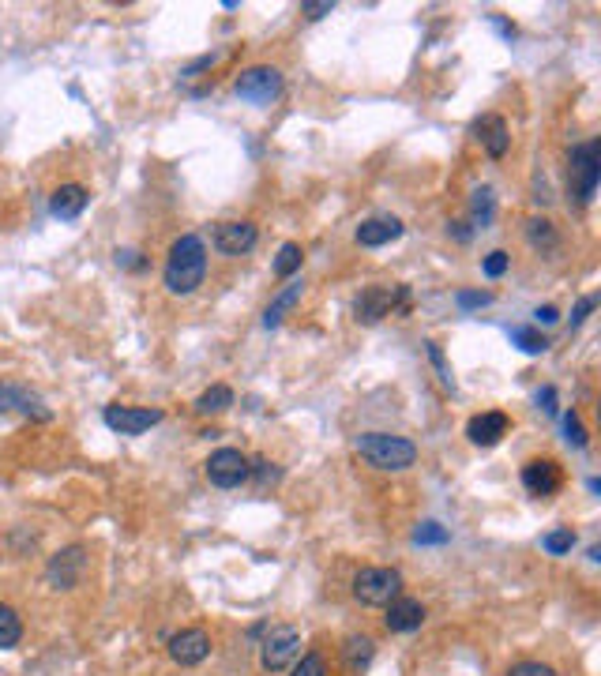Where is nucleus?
Wrapping results in <instances>:
<instances>
[{
    "label": "nucleus",
    "mask_w": 601,
    "mask_h": 676,
    "mask_svg": "<svg viewBox=\"0 0 601 676\" xmlns=\"http://www.w3.org/2000/svg\"><path fill=\"white\" fill-rule=\"evenodd\" d=\"M203 275H207V245H203L196 233H185L177 237L170 248V260H166V290L177 293V297H188L196 293V286H203Z\"/></svg>",
    "instance_id": "obj_1"
},
{
    "label": "nucleus",
    "mask_w": 601,
    "mask_h": 676,
    "mask_svg": "<svg viewBox=\"0 0 601 676\" xmlns=\"http://www.w3.org/2000/svg\"><path fill=\"white\" fill-rule=\"evenodd\" d=\"M354 451L369 462L372 470H406L417 462L414 440L391 436V432H361L354 440Z\"/></svg>",
    "instance_id": "obj_2"
},
{
    "label": "nucleus",
    "mask_w": 601,
    "mask_h": 676,
    "mask_svg": "<svg viewBox=\"0 0 601 676\" xmlns=\"http://www.w3.org/2000/svg\"><path fill=\"white\" fill-rule=\"evenodd\" d=\"M354 598L361 605L387 609L395 598H402V575L395 568H361L354 579Z\"/></svg>",
    "instance_id": "obj_3"
},
{
    "label": "nucleus",
    "mask_w": 601,
    "mask_h": 676,
    "mask_svg": "<svg viewBox=\"0 0 601 676\" xmlns=\"http://www.w3.org/2000/svg\"><path fill=\"white\" fill-rule=\"evenodd\" d=\"M601 143L598 139H590V143H579L575 151H571V196L583 203L594 200V192H598V177H601Z\"/></svg>",
    "instance_id": "obj_4"
},
{
    "label": "nucleus",
    "mask_w": 601,
    "mask_h": 676,
    "mask_svg": "<svg viewBox=\"0 0 601 676\" xmlns=\"http://www.w3.org/2000/svg\"><path fill=\"white\" fill-rule=\"evenodd\" d=\"M233 91H237L241 102L271 106V102H278V94H282V72L271 68V64H252V68H245V72L237 76Z\"/></svg>",
    "instance_id": "obj_5"
},
{
    "label": "nucleus",
    "mask_w": 601,
    "mask_h": 676,
    "mask_svg": "<svg viewBox=\"0 0 601 676\" xmlns=\"http://www.w3.org/2000/svg\"><path fill=\"white\" fill-rule=\"evenodd\" d=\"M301 658V635L297 628L290 624H275V628H267L260 643V665L267 673H282V669H290L293 661Z\"/></svg>",
    "instance_id": "obj_6"
},
{
    "label": "nucleus",
    "mask_w": 601,
    "mask_h": 676,
    "mask_svg": "<svg viewBox=\"0 0 601 676\" xmlns=\"http://www.w3.org/2000/svg\"><path fill=\"white\" fill-rule=\"evenodd\" d=\"M410 290L406 286H369V290L357 293L354 301V320L357 323H380L384 316L399 312L406 305Z\"/></svg>",
    "instance_id": "obj_7"
},
{
    "label": "nucleus",
    "mask_w": 601,
    "mask_h": 676,
    "mask_svg": "<svg viewBox=\"0 0 601 676\" xmlns=\"http://www.w3.org/2000/svg\"><path fill=\"white\" fill-rule=\"evenodd\" d=\"M248 474H252V466H248V459L237 447H222L207 459V481L218 485V489H237V485L248 481Z\"/></svg>",
    "instance_id": "obj_8"
},
{
    "label": "nucleus",
    "mask_w": 601,
    "mask_h": 676,
    "mask_svg": "<svg viewBox=\"0 0 601 676\" xmlns=\"http://www.w3.org/2000/svg\"><path fill=\"white\" fill-rule=\"evenodd\" d=\"M102 421L113 432H121V436H139V432L155 429L162 421V410H151V406H106Z\"/></svg>",
    "instance_id": "obj_9"
},
{
    "label": "nucleus",
    "mask_w": 601,
    "mask_h": 676,
    "mask_svg": "<svg viewBox=\"0 0 601 676\" xmlns=\"http://www.w3.org/2000/svg\"><path fill=\"white\" fill-rule=\"evenodd\" d=\"M211 654V635L203 628H185L170 639V658L177 665H200Z\"/></svg>",
    "instance_id": "obj_10"
},
{
    "label": "nucleus",
    "mask_w": 601,
    "mask_h": 676,
    "mask_svg": "<svg viewBox=\"0 0 601 676\" xmlns=\"http://www.w3.org/2000/svg\"><path fill=\"white\" fill-rule=\"evenodd\" d=\"M256 241H260V233L252 222H222L215 230V248L222 256H245L256 248Z\"/></svg>",
    "instance_id": "obj_11"
},
{
    "label": "nucleus",
    "mask_w": 601,
    "mask_h": 676,
    "mask_svg": "<svg viewBox=\"0 0 601 676\" xmlns=\"http://www.w3.org/2000/svg\"><path fill=\"white\" fill-rule=\"evenodd\" d=\"M466 436H470V444H478V447H496L508 436V414H500V410L474 414L470 425H466Z\"/></svg>",
    "instance_id": "obj_12"
},
{
    "label": "nucleus",
    "mask_w": 601,
    "mask_h": 676,
    "mask_svg": "<svg viewBox=\"0 0 601 676\" xmlns=\"http://www.w3.org/2000/svg\"><path fill=\"white\" fill-rule=\"evenodd\" d=\"M399 237H402V222L395 215H372L357 226V245H365V248L391 245V241H399Z\"/></svg>",
    "instance_id": "obj_13"
},
{
    "label": "nucleus",
    "mask_w": 601,
    "mask_h": 676,
    "mask_svg": "<svg viewBox=\"0 0 601 676\" xmlns=\"http://www.w3.org/2000/svg\"><path fill=\"white\" fill-rule=\"evenodd\" d=\"M523 485L534 496H553L560 489V466L553 459H534L523 466Z\"/></svg>",
    "instance_id": "obj_14"
},
{
    "label": "nucleus",
    "mask_w": 601,
    "mask_h": 676,
    "mask_svg": "<svg viewBox=\"0 0 601 676\" xmlns=\"http://www.w3.org/2000/svg\"><path fill=\"white\" fill-rule=\"evenodd\" d=\"M384 624H387V631H417L425 624V605L414 598H395L387 605Z\"/></svg>",
    "instance_id": "obj_15"
},
{
    "label": "nucleus",
    "mask_w": 601,
    "mask_h": 676,
    "mask_svg": "<svg viewBox=\"0 0 601 676\" xmlns=\"http://www.w3.org/2000/svg\"><path fill=\"white\" fill-rule=\"evenodd\" d=\"M87 188L83 185H61L53 196H49V211L57 218H64V222H72V218L83 215V207H87Z\"/></svg>",
    "instance_id": "obj_16"
},
{
    "label": "nucleus",
    "mask_w": 601,
    "mask_h": 676,
    "mask_svg": "<svg viewBox=\"0 0 601 676\" xmlns=\"http://www.w3.org/2000/svg\"><path fill=\"white\" fill-rule=\"evenodd\" d=\"M79 571H83V549L79 545H72V549H64V553L53 556V564H49V583L57 586H76Z\"/></svg>",
    "instance_id": "obj_17"
},
{
    "label": "nucleus",
    "mask_w": 601,
    "mask_h": 676,
    "mask_svg": "<svg viewBox=\"0 0 601 676\" xmlns=\"http://www.w3.org/2000/svg\"><path fill=\"white\" fill-rule=\"evenodd\" d=\"M478 139L485 143V151L489 158H504L511 147V136H508V124L504 117H481L478 121Z\"/></svg>",
    "instance_id": "obj_18"
},
{
    "label": "nucleus",
    "mask_w": 601,
    "mask_h": 676,
    "mask_svg": "<svg viewBox=\"0 0 601 676\" xmlns=\"http://www.w3.org/2000/svg\"><path fill=\"white\" fill-rule=\"evenodd\" d=\"M372 654H376V643H372L369 635H350L346 646H342V658H346L350 673H365L372 665Z\"/></svg>",
    "instance_id": "obj_19"
},
{
    "label": "nucleus",
    "mask_w": 601,
    "mask_h": 676,
    "mask_svg": "<svg viewBox=\"0 0 601 676\" xmlns=\"http://www.w3.org/2000/svg\"><path fill=\"white\" fill-rule=\"evenodd\" d=\"M297 297H301V282H290V286H286V290H282L275 301H271V308L263 312V327H267V331H271V327H278V323H282V316H286V308L297 305Z\"/></svg>",
    "instance_id": "obj_20"
},
{
    "label": "nucleus",
    "mask_w": 601,
    "mask_h": 676,
    "mask_svg": "<svg viewBox=\"0 0 601 676\" xmlns=\"http://www.w3.org/2000/svg\"><path fill=\"white\" fill-rule=\"evenodd\" d=\"M233 406V391L226 384H215V387H207L200 399H196V414H222V410H230Z\"/></svg>",
    "instance_id": "obj_21"
},
{
    "label": "nucleus",
    "mask_w": 601,
    "mask_h": 676,
    "mask_svg": "<svg viewBox=\"0 0 601 676\" xmlns=\"http://www.w3.org/2000/svg\"><path fill=\"white\" fill-rule=\"evenodd\" d=\"M23 639V620L12 605H0V650H12Z\"/></svg>",
    "instance_id": "obj_22"
},
{
    "label": "nucleus",
    "mask_w": 601,
    "mask_h": 676,
    "mask_svg": "<svg viewBox=\"0 0 601 676\" xmlns=\"http://www.w3.org/2000/svg\"><path fill=\"white\" fill-rule=\"evenodd\" d=\"M493 215H496L493 188H478V192H474V200H470V218H474V226H478V230L493 226Z\"/></svg>",
    "instance_id": "obj_23"
},
{
    "label": "nucleus",
    "mask_w": 601,
    "mask_h": 676,
    "mask_svg": "<svg viewBox=\"0 0 601 676\" xmlns=\"http://www.w3.org/2000/svg\"><path fill=\"white\" fill-rule=\"evenodd\" d=\"M301 260H305V252H301V245H293V241H286V245L278 248L275 256V275L278 278H290L301 271Z\"/></svg>",
    "instance_id": "obj_24"
},
{
    "label": "nucleus",
    "mask_w": 601,
    "mask_h": 676,
    "mask_svg": "<svg viewBox=\"0 0 601 676\" xmlns=\"http://www.w3.org/2000/svg\"><path fill=\"white\" fill-rule=\"evenodd\" d=\"M526 237H530L534 248H556V230L553 222H545V218H530L526 222Z\"/></svg>",
    "instance_id": "obj_25"
},
{
    "label": "nucleus",
    "mask_w": 601,
    "mask_h": 676,
    "mask_svg": "<svg viewBox=\"0 0 601 676\" xmlns=\"http://www.w3.org/2000/svg\"><path fill=\"white\" fill-rule=\"evenodd\" d=\"M571 545H575L571 526H560V530H553V534H545V538H541V549H545V553H553V556L571 553Z\"/></svg>",
    "instance_id": "obj_26"
},
{
    "label": "nucleus",
    "mask_w": 601,
    "mask_h": 676,
    "mask_svg": "<svg viewBox=\"0 0 601 676\" xmlns=\"http://www.w3.org/2000/svg\"><path fill=\"white\" fill-rule=\"evenodd\" d=\"M511 342H519L526 354H545V350H549V342H545L534 327H515V331H511Z\"/></svg>",
    "instance_id": "obj_27"
},
{
    "label": "nucleus",
    "mask_w": 601,
    "mask_h": 676,
    "mask_svg": "<svg viewBox=\"0 0 601 676\" xmlns=\"http://www.w3.org/2000/svg\"><path fill=\"white\" fill-rule=\"evenodd\" d=\"M455 305L463 308V312H470V308H485V305H493V293L489 290H463V293H455Z\"/></svg>",
    "instance_id": "obj_28"
},
{
    "label": "nucleus",
    "mask_w": 601,
    "mask_h": 676,
    "mask_svg": "<svg viewBox=\"0 0 601 676\" xmlns=\"http://www.w3.org/2000/svg\"><path fill=\"white\" fill-rule=\"evenodd\" d=\"M290 676H327V665L320 654H305V658L293 665V673Z\"/></svg>",
    "instance_id": "obj_29"
},
{
    "label": "nucleus",
    "mask_w": 601,
    "mask_h": 676,
    "mask_svg": "<svg viewBox=\"0 0 601 676\" xmlns=\"http://www.w3.org/2000/svg\"><path fill=\"white\" fill-rule=\"evenodd\" d=\"M417 545H440V541H447V530L440 523H421L414 534Z\"/></svg>",
    "instance_id": "obj_30"
},
{
    "label": "nucleus",
    "mask_w": 601,
    "mask_h": 676,
    "mask_svg": "<svg viewBox=\"0 0 601 676\" xmlns=\"http://www.w3.org/2000/svg\"><path fill=\"white\" fill-rule=\"evenodd\" d=\"M508 676H556L553 665H545V661H519V665H511Z\"/></svg>",
    "instance_id": "obj_31"
},
{
    "label": "nucleus",
    "mask_w": 601,
    "mask_h": 676,
    "mask_svg": "<svg viewBox=\"0 0 601 676\" xmlns=\"http://www.w3.org/2000/svg\"><path fill=\"white\" fill-rule=\"evenodd\" d=\"M564 432H568V440L575 447H586V429H583V421H579V414H575V410L564 417Z\"/></svg>",
    "instance_id": "obj_32"
},
{
    "label": "nucleus",
    "mask_w": 601,
    "mask_h": 676,
    "mask_svg": "<svg viewBox=\"0 0 601 676\" xmlns=\"http://www.w3.org/2000/svg\"><path fill=\"white\" fill-rule=\"evenodd\" d=\"M481 271H485L489 278H500L504 271H508V252H489L485 263H481Z\"/></svg>",
    "instance_id": "obj_33"
},
{
    "label": "nucleus",
    "mask_w": 601,
    "mask_h": 676,
    "mask_svg": "<svg viewBox=\"0 0 601 676\" xmlns=\"http://www.w3.org/2000/svg\"><path fill=\"white\" fill-rule=\"evenodd\" d=\"M425 350H429L432 365H436V372H440L444 387H455V380H451V372H447V365H444V354H440V346H436V342H425Z\"/></svg>",
    "instance_id": "obj_34"
},
{
    "label": "nucleus",
    "mask_w": 601,
    "mask_h": 676,
    "mask_svg": "<svg viewBox=\"0 0 601 676\" xmlns=\"http://www.w3.org/2000/svg\"><path fill=\"white\" fill-rule=\"evenodd\" d=\"M331 0H305L301 4V16H309V19H324V16H331Z\"/></svg>",
    "instance_id": "obj_35"
},
{
    "label": "nucleus",
    "mask_w": 601,
    "mask_h": 676,
    "mask_svg": "<svg viewBox=\"0 0 601 676\" xmlns=\"http://www.w3.org/2000/svg\"><path fill=\"white\" fill-rule=\"evenodd\" d=\"M594 305H598V297H583V301L575 305V312H571V327H579V323L590 316V308H594Z\"/></svg>",
    "instance_id": "obj_36"
},
{
    "label": "nucleus",
    "mask_w": 601,
    "mask_h": 676,
    "mask_svg": "<svg viewBox=\"0 0 601 676\" xmlns=\"http://www.w3.org/2000/svg\"><path fill=\"white\" fill-rule=\"evenodd\" d=\"M538 402H541V410H545V414H556V391L553 387H545V391L538 395Z\"/></svg>",
    "instance_id": "obj_37"
},
{
    "label": "nucleus",
    "mask_w": 601,
    "mask_h": 676,
    "mask_svg": "<svg viewBox=\"0 0 601 676\" xmlns=\"http://www.w3.org/2000/svg\"><path fill=\"white\" fill-rule=\"evenodd\" d=\"M534 320H538V323H556V320H560V312H556L553 305H541L538 312H534Z\"/></svg>",
    "instance_id": "obj_38"
},
{
    "label": "nucleus",
    "mask_w": 601,
    "mask_h": 676,
    "mask_svg": "<svg viewBox=\"0 0 601 676\" xmlns=\"http://www.w3.org/2000/svg\"><path fill=\"white\" fill-rule=\"evenodd\" d=\"M447 233H455L459 241H470V230H466V222H451V226H447Z\"/></svg>",
    "instance_id": "obj_39"
}]
</instances>
